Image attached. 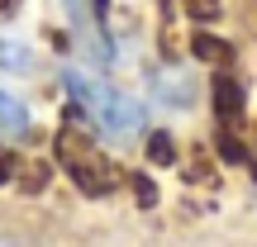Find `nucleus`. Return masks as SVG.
<instances>
[{
  "mask_svg": "<svg viewBox=\"0 0 257 247\" xmlns=\"http://www.w3.org/2000/svg\"><path fill=\"white\" fill-rule=\"evenodd\" d=\"M19 5H24V0H0V19H10V15H19Z\"/></svg>",
  "mask_w": 257,
  "mask_h": 247,
  "instance_id": "nucleus-5",
  "label": "nucleus"
},
{
  "mask_svg": "<svg viewBox=\"0 0 257 247\" xmlns=\"http://www.w3.org/2000/svg\"><path fill=\"white\" fill-rule=\"evenodd\" d=\"M72 5H81V0H72Z\"/></svg>",
  "mask_w": 257,
  "mask_h": 247,
  "instance_id": "nucleus-6",
  "label": "nucleus"
},
{
  "mask_svg": "<svg viewBox=\"0 0 257 247\" xmlns=\"http://www.w3.org/2000/svg\"><path fill=\"white\" fill-rule=\"evenodd\" d=\"M57 157H62L67 176H72L86 195H110L114 185H119V171H114L86 138H76V133H57Z\"/></svg>",
  "mask_w": 257,
  "mask_h": 247,
  "instance_id": "nucleus-2",
  "label": "nucleus"
},
{
  "mask_svg": "<svg viewBox=\"0 0 257 247\" xmlns=\"http://www.w3.org/2000/svg\"><path fill=\"white\" fill-rule=\"evenodd\" d=\"M0 133H10V138L29 133V110H24L10 91H0Z\"/></svg>",
  "mask_w": 257,
  "mask_h": 247,
  "instance_id": "nucleus-3",
  "label": "nucleus"
},
{
  "mask_svg": "<svg viewBox=\"0 0 257 247\" xmlns=\"http://www.w3.org/2000/svg\"><path fill=\"white\" fill-rule=\"evenodd\" d=\"M186 10H191L195 19H210L214 10H219V0H186Z\"/></svg>",
  "mask_w": 257,
  "mask_h": 247,
  "instance_id": "nucleus-4",
  "label": "nucleus"
},
{
  "mask_svg": "<svg viewBox=\"0 0 257 247\" xmlns=\"http://www.w3.org/2000/svg\"><path fill=\"white\" fill-rule=\"evenodd\" d=\"M67 91L81 100V110L91 114L105 133H114V138L143 133V105L128 100L124 91H114V86H105V81H91V76H81V72H67Z\"/></svg>",
  "mask_w": 257,
  "mask_h": 247,
  "instance_id": "nucleus-1",
  "label": "nucleus"
}]
</instances>
